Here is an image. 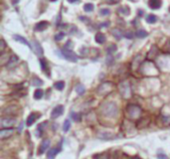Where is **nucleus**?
<instances>
[{"label": "nucleus", "mask_w": 170, "mask_h": 159, "mask_svg": "<svg viewBox=\"0 0 170 159\" xmlns=\"http://www.w3.org/2000/svg\"><path fill=\"white\" fill-rule=\"evenodd\" d=\"M13 131H14L13 128H2L0 130V138L2 140L7 139L8 137H10L13 134Z\"/></svg>", "instance_id": "nucleus-9"}, {"label": "nucleus", "mask_w": 170, "mask_h": 159, "mask_svg": "<svg viewBox=\"0 0 170 159\" xmlns=\"http://www.w3.org/2000/svg\"><path fill=\"white\" fill-rule=\"evenodd\" d=\"M64 37H65L64 32H59V33H57L55 35V40L56 41H61Z\"/></svg>", "instance_id": "nucleus-37"}, {"label": "nucleus", "mask_w": 170, "mask_h": 159, "mask_svg": "<svg viewBox=\"0 0 170 159\" xmlns=\"http://www.w3.org/2000/svg\"><path fill=\"white\" fill-rule=\"evenodd\" d=\"M157 158H158V159H168L167 155H165V154H158Z\"/></svg>", "instance_id": "nucleus-45"}, {"label": "nucleus", "mask_w": 170, "mask_h": 159, "mask_svg": "<svg viewBox=\"0 0 170 159\" xmlns=\"http://www.w3.org/2000/svg\"><path fill=\"white\" fill-rule=\"evenodd\" d=\"M70 127H71V122H70V120H69V119L65 120L64 124H63V130L67 132L69 129H70Z\"/></svg>", "instance_id": "nucleus-34"}, {"label": "nucleus", "mask_w": 170, "mask_h": 159, "mask_svg": "<svg viewBox=\"0 0 170 159\" xmlns=\"http://www.w3.org/2000/svg\"><path fill=\"white\" fill-rule=\"evenodd\" d=\"M129 1H131V2H134V1H137V0H129Z\"/></svg>", "instance_id": "nucleus-48"}, {"label": "nucleus", "mask_w": 170, "mask_h": 159, "mask_svg": "<svg viewBox=\"0 0 170 159\" xmlns=\"http://www.w3.org/2000/svg\"><path fill=\"white\" fill-rule=\"evenodd\" d=\"M60 151V148H57V147H53V148H50L48 150V153H47V158L48 159H54L56 157V155L59 153Z\"/></svg>", "instance_id": "nucleus-17"}, {"label": "nucleus", "mask_w": 170, "mask_h": 159, "mask_svg": "<svg viewBox=\"0 0 170 159\" xmlns=\"http://www.w3.org/2000/svg\"><path fill=\"white\" fill-rule=\"evenodd\" d=\"M54 86H55V88H57V90H62L65 88V82L63 80H59V82H56L54 84Z\"/></svg>", "instance_id": "nucleus-30"}, {"label": "nucleus", "mask_w": 170, "mask_h": 159, "mask_svg": "<svg viewBox=\"0 0 170 159\" xmlns=\"http://www.w3.org/2000/svg\"><path fill=\"white\" fill-rule=\"evenodd\" d=\"M118 12L120 14H124V15H127V14L130 13V10H129L128 6H124V7H121L120 9L118 10Z\"/></svg>", "instance_id": "nucleus-33"}, {"label": "nucleus", "mask_w": 170, "mask_h": 159, "mask_svg": "<svg viewBox=\"0 0 170 159\" xmlns=\"http://www.w3.org/2000/svg\"><path fill=\"white\" fill-rule=\"evenodd\" d=\"M38 116H39V115H37V114L34 113V112H33V113L30 114V115L28 116V118H27V121H26L27 125H28V126H31L32 124H33L34 122L36 121V119H37Z\"/></svg>", "instance_id": "nucleus-22"}, {"label": "nucleus", "mask_w": 170, "mask_h": 159, "mask_svg": "<svg viewBox=\"0 0 170 159\" xmlns=\"http://www.w3.org/2000/svg\"><path fill=\"white\" fill-rule=\"evenodd\" d=\"M13 39L15 40V41L20 42V43L24 44V45H26V46H28V47L31 48V45L29 44V42H28L24 37H22V36H20V35H14L13 36Z\"/></svg>", "instance_id": "nucleus-20"}, {"label": "nucleus", "mask_w": 170, "mask_h": 159, "mask_svg": "<svg viewBox=\"0 0 170 159\" xmlns=\"http://www.w3.org/2000/svg\"><path fill=\"white\" fill-rule=\"evenodd\" d=\"M112 86H113L112 82H103V84L98 88L97 92H98V94H100V96H108V94H110V92H112Z\"/></svg>", "instance_id": "nucleus-4"}, {"label": "nucleus", "mask_w": 170, "mask_h": 159, "mask_svg": "<svg viewBox=\"0 0 170 159\" xmlns=\"http://www.w3.org/2000/svg\"><path fill=\"white\" fill-rule=\"evenodd\" d=\"M94 8H95V6H94V4H92V3H87L84 5V10L86 12H92L93 10H94Z\"/></svg>", "instance_id": "nucleus-32"}, {"label": "nucleus", "mask_w": 170, "mask_h": 159, "mask_svg": "<svg viewBox=\"0 0 170 159\" xmlns=\"http://www.w3.org/2000/svg\"><path fill=\"white\" fill-rule=\"evenodd\" d=\"M16 123H17V119L15 117H11V116L2 117L0 120V125L2 128H12Z\"/></svg>", "instance_id": "nucleus-6"}, {"label": "nucleus", "mask_w": 170, "mask_h": 159, "mask_svg": "<svg viewBox=\"0 0 170 159\" xmlns=\"http://www.w3.org/2000/svg\"><path fill=\"white\" fill-rule=\"evenodd\" d=\"M112 35L116 40H121L123 36H124V34H123L122 31H121L120 29H118V28H113V29H112Z\"/></svg>", "instance_id": "nucleus-13"}, {"label": "nucleus", "mask_w": 170, "mask_h": 159, "mask_svg": "<svg viewBox=\"0 0 170 159\" xmlns=\"http://www.w3.org/2000/svg\"><path fill=\"white\" fill-rule=\"evenodd\" d=\"M39 62H40V66L42 68V71L45 72L46 75H48L50 77V71H49V67H48V63L44 59H40Z\"/></svg>", "instance_id": "nucleus-19"}, {"label": "nucleus", "mask_w": 170, "mask_h": 159, "mask_svg": "<svg viewBox=\"0 0 170 159\" xmlns=\"http://www.w3.org/2000/svg\"><path fill=\"white\" fill-rule=\"evenodd\" d=\"M157 21V17L154 14H149L148 16H146V22L149 24H153Z\"/></svg>", "instance_id": "nucleus-29"}, {"label": "nucleus", "mask_w": 170, "mask_h": 159, "mask_svg": "<svg viewBox=\"0 0 170 159\" xmlns=\"http://www.w3.org/2000/svg\"><path fill=\"white\" fill-rule=\"evenodd\" d=\"M157 52H158V49L156 48V46H152V48H151L150 51H149L148 55H147V59L153 60L157 56Z\"/></svg>", "instance_id": "nucleus-21"}, {"label": "nucleus", "mask_w": 170, "mask_h": 159, "mask_svg": "<svg viewBox=\"0 0 170 159\" xmlns=\"http://www.w3.org/2000/svg\"><path fill=\"white\" fill-rule=\"evenodd\" d=\"M110 13V9H106V8H102V9L100 10V14L102 16H108Z\"/></svg>", "instance_id": "nucleus-38"}, {"label": "nucleus", "mask_w": 170, "mask_h": 159, "mask_svg": "<svg viewBox=\"0 0 170 159\" xmlns=\"http://www.w3.org/2000/svg\"><path fill=\"white\" fill-rule=\"evenodd\" d=\"M101 111L103 115L106 117H115L118 112V108H117V104L113 102H105L101 106Z\"/></svg>", "instance_id": "nucleus-1"}, {"label": "nucleus", "mask_w": 170, "mask_h": 159, "mask_svg": "<svg viewBox=\"0 0 170 159\" xmlns=\"http://www.w3.org/2000/svg\"><path fill=\"white\" fill-rule=\"evenodd\" d=\"M44 84V82L41 79H39L38 77H33L31 79V84L34 86H40Z\"/></svg>", "instance_id": "nucleus-23"}, {"label": "nucleus", "mask_w": 170, "mask_h": 159, "mask_svg": "<svg viewBox=\"0 0 170 159\" xmlns=\"http://www.w3.org/2000/svg\"><path fill=\"white\" fill-rule=\"evenodd\" d=\"M95 40H96V42L98 44H104L105 42H106V35H105V34L99 32V33H97L96 36H95Z\"/></svg>", "instance_id": "nucleus-18"}, {"label": "nucleus", "mask_w": 170, "mask_h": 159, "mask_svg": "<svg viewBox=\"0 0 170 159\" xmlns=\"http://www.w3.org/2000/svg\"><path fill=\"white\" fill-rule=\"evenodd\" d=\"M134 36H135V34H133L132 32H130V31L126 32V33L124 34V37L127 38V39H132V38L134 37Z\"/></svg>", "instance_id": "nucleus-41"}, {"label": "nucleus", "mask_w": 170, "mask_h": 159, "mask_svg": "<svg viewBox=\"0 0 170 159\" xmlns=\"http://www.w3.org/2000/svg\"><path fill=\"white\" fill-rule=\"evenodd\" d=\"M125 113H126L127 117L131 120L140 119L141 114H142V110H141L140 106H136V104H130L125 108Z\"/></svg>", "instance_id": "nucleus-2"}, {"label": "nucleus", "mask_w": 170, "mask_h": 159, "mask_svg": "<svg viewBox=\"0 0 170 159\" xmlns=\"http://www.w3.org/2000/svg\"><path fill=\"white\" fill-rule=\"evenodd\" d=\"M164 50H165V52H166V53L170 54V40H168V41H167V43L165 44Z\"/></svg>", "instance_id": "nucleus-42"}, {"label": "nucleus", "mask_w": 170, "mask_h": 159, "mask_svg": "<svg viewBox=\"0 0 170 159\" xmlns=\"http://www.w3.org/2000/svg\"><path fill=\"white\" fill-rule=\"evenodd\" d=\"M50 143H51V140H50L49 138L43 139V141H42L41 145H40V147H39V150H38L39 155L40 154H43L46 150H48V148H49V146H50Z\"/></svg>", "instance_id": "nucleus-10"}, {"label": "nucleus", "mask_w": 170, "mask_h": 159, "mask_svg": "<svg viewBox=\"0 0 170 159\" xmlns=\"http://www.w3.org/2000/svg\"><path fill=\"white\" fill-rule=\"evenodd\" d=\"M161 119L163 123H170V115H162Z\"/></svg>", "instance_id": "nucleus-39"}, {"label": "nucleus", "mask_w": 170, "mask_h": 159, "mask_svg": "<svg viewBox=\"0 0 170 159\" xmlns=\"http://www.w3.org/2000/svg\"><path fill=\"white\" fill-rule=\"evenodd\" d=\"M70 116L73 120H75V121H81V120H82V115H81L80 113H77V112H75V111H71Z\"/></svg>", "instance_id": "nucleus-27"}, {"label": "nucleus", "mask_w": 170, "mask_h": 159, "mask_svg": "<svg viewBox=\"0 0 170 159\" xmlns=\"http://www.w3.org/2000/svg\"><path fill=\"white\" fill-rule=\"evenodd\" d=\"M44 96V90L41 88H37V90L34 92V98L35 100H41Z\"/></svg>", "instance_id": "nucleus-26"}, {"label": "nucleus", "mask_w": 170, "mask_h": 159, "mask_svg": "<svg viewBox=\"0 0 170 159\" xmlns=\"http://www.w3.org/2000/svg\"><path fill=\"white\" fill-rule=\"evenodd\" d=\"M51 1H53V2H55V1H57V0H51Z\"/></svg>", "instance_id": "nucleus-50"}, {"label": "nucleus", "mask_w": 170, "mask_h": 159, "mask_svg": "<svg viewBox=\"0 0 170 159\" xmlns=\"http://www.w3.org/2000/svg\"><path fill=\"white\" fill-rule=\"evenodd\" d=\"M94 159H108V154L106 153H102V154H96L94 156Z\"/></svg>", "instance_id": "nucleus-36"}, {"label": "nucleus", "mask_w": 170, "mask_h": 159, "mask_svg": "<svg viewBox=\"0 0 170 159\" xmlns=\"http://www.w3.org/2000/svg\"><path fill=\"white\" fill-rule=\"evenodd\" d=\"M31 49L33 50V52L36 54L37 56H43L44 52H43V48L41 47V45H40L39 43H38V41H36V40H33V41L31 42Z\"/></svg>", "instance_id": "nucleus-7"}, {"label": "nucleus", "mask_w": 170, "mask_h": 159, "mask_svg": "<svg viewBox=\"0 0 170 159\" xmlns=\"http://www.w3.org/2000/svg\"><path fill=\"white\" fill-rule=\"evenodd\" d=\"M116 45H114V44H112V45H110L108 47V49H106V52H108V55H112V54L114 53L115 51H116Z\"/></svg>", "instance_id": "nucleus-31"}, {"label": "nucleus", "mask_w": 170, "mask_h": 159, "mask_svg": "<svg viewBox=\"0 0 170 159\" xmlns=\"http://www.w3.org/2000/svg\"><path fill=\"white\" fill-rule=\"evenodd\" d=\"M69 2H70V3H76V2H78L79 0H68Z\"/></svg>", "instance_id": "nucleus-47"}, {"label": "nucleus", "mask_w": 170, "mask_h": 159, "mask_svg": "<svg viewBox=\"0 0 170 159\" xmlns=\"http://www.w3.org/2000/svg\"><path fill=\"white\" fill-rule=\"evenodd\" d=\"M48 123H49V122H48V121H44V122H42V123L40 124L39 126H38L37 131H41V135H42V134H43V130H44V128H45L46 126L48 125Z\"/></svg>", "instance_id": "nucleus-35"}, {"label": "nucleus", "mask_w": 170, "mask_h": 159, "mask_svg": "<svg viewBox=\"0 0 170 159\" xmlns=\"http://www.w3.org/2000/svg\"><path fill=\"white\" fill-rule=\"evenodd\" d=\"M110 26V22H105V23H102L100 25V27L101 28H103V27H108Z\"/></svg>", "instance_id": "nucleus-46"}, {"label": "nucleus", "mask_w": 170, "mask_h": 159, "mask_svg": "<svg viewBox=\"0 0 170 159\" xmlns=\"http://www.w3.org/2000/svg\"><path fill=\"white\" fill-rule=\"evenodd\" d=\"M48 27H49V22H48V21H41V22H39V23L36 24L34 29H35V31L41 32V31L46 30Z\"/></svg>", "instance_id": "nucleus-12"}, {"label": "nucleus", "mask_w": 170, "mask_h": 159, "mask_svg": "<svg viewBox=\"0 0 170 159\" xmlns=\"http://www.w3.org/2000/svg\"><path fill=\"white\" fill-rule=\"evenodd\" d=\"M169 11H170V8H169Z\"/></svg>", "instance_id": "nucleus-51"}, {"label": "nucleus", "mask_w": 170, "mask_h": 159, "mask_svg": "<svg viewBox=\"0 0 170 159\" xmlns=\"http://www.w3.org/2000/svg\"><path fill=\"white\" fill-rule=\"evenodd\" d=\"M106 3L108 4H110V5H113V4H116V3H118L120 0H106Z\"/></svg>", "instance_id": "nucleus-44"}, {"label": "nucleus", "mask_w": 170, "mask_h": 159, "mask_svg": "<svg viewBox=\"0 0 170 159\" xmlns=\"http://www.w3.org/2000/svg\"><path fill=\"white\" fill-rule=\"evenodd\" d=\"M63 112H64V106L59 104V106H57L56 108H53V110H52V112H51V117L52 118L59 117V116L62 115Z\"/></svg>", "instance_id": "nucleus-8"}, {"label": "nucleus", "mask_w": 170, "mask_h": 159, "mask_svg": "<svg viewBox=\"0 0 170 159\" xmlns=\"http://www.w3.org/2000/svg\"><path fill=\"white\" fill-rule=\"evenodd\" d=\"M5 47H6L5 41H4L3 39H1V40H0V52H1V53H3V52H4Z\"/></svg>", "instance_id": "nucleus-40"}, {"label": "nucleus", "mask_w": 170, "mask_h": 159, "mask_svg": "<svg viewBox=\"0 0 170 159\" xmlns=\"http://www.w3.org/2000/svg\"><path fill=\"white\" fill-rule=\"evenodd\" d=\"M112 63H113L112 56V55H108V58H106V64H108V65H110V64H112Z\"/></svg>", "instance_id": "nucleus-43"}, {"label": "nucleus", "mask_w": 170, "mask_h": 159, "mask_svg": "<svg viewBox=\"0 0 170 159\" xmlns=\"http://www.w3.org/2000/svg\"><path fill=\"white\" fill-rule=\"evenodd\" d=\"M75 90H76V92L79 96H83L85 94V92H86V88H85V86L82 84H78L76 86V88H75Z\"/></svg>", "instance_id": "nucleus-24"}, {"label": "nucleus", "mask_w": 170, "mask_h": 159, "mask_svg": "<svg viewBox=\"0 0 170 159\" xmlns=\"http://www.w3.org/2000/svg\"><path fill=\"white\" fill-rule=\"evenodd\" d=\"M132 159H139L138 157H134V158H132Z\"/></svg>", "instance_id": "nucleus-49"}, {"label": "nucleus", "mask_w": 170, "mask_h": 159, "mask_svg": "<svg viewBox=\"0 0 170 159\" xmlns=\"http://www.w3.org/2000/svg\"><path fill=\"white\" fill-rule=\"evenodd\" d=\"M16 111V106H7V108H5L3 110V114L7 113L8 115H11V114H13L14 112Z\"/></svg>", "instance_id": "nucleus-25"}, {"label": "nucleus", "mask_w": 170, "mask_h": 159, "mask_svg": "<svg viewBox=\"0 0 170 159\" xmlns=\"http://www.w3.org/2000/svg\"><path fill=\"white\" fill-rule=\"evenodd\" d=\"M149 118H146V117H141L140 119H138V121L136 122V126L138 128H144L146 127L147 125H148L149 123Z\"/></svg>", "instance_id": "nucleus-14"}, {"label": "nucleus", "mask_w": 170, "mask_h": 159, "mask_svg": "<svg viewBox=\"0 0 170 159\" xmlns=\"http://www.w3.org/2000/svg\"><path fill=\"white\" fill-rule=\"evenodd\" d=\"M98 137L101 138V139H103V140H113V139L116 138V135H113V134L104 132V133H99Z\"/></svg>", "instance_id": "nucleus-16"}, {"label": "nucleus", "mask_w": 170, "mask_h": 159, "mask_svg": "<svg viewBox=\"0 0 170 159\" xmlns=\"http://www.w3.org/2000/svg\"><path fill=\"white\" fill-rule=\"evenodd\" d=\"M61 53H62L63 57H64L66 60H68V61L74 62V63H76V62L78 61V56L76 55V53H74L72 50L68 49V48L64 47L62 50H61Z\"/></svg>", "instance_id": "nucleus-5"}, {"label": "nucleus", "mask_w": 170, "mask_h": 159, "mask_svg": "<svg viewBox=\"0 0 170 159\" xmlns=\"http://www.w3.org/2000/svg\"><path fill=\"white\" fill-rule=\"evenodd\" d=\"M118 90L123 98H129L131 96V88L128 80H122L119 82Z\"/></svg>", "instance_id": "nucleus-3"}, {"label": "nucleus", "mask_w": 170, "mask_h": 159, "mask_svg": "<svg viewBox=\"0 0 170 159\" xmlns=\"http://www.w3.org/2000/svg\"><path fill=\"white\" fill-rule=\"evenodd\" d=\"M148 5L151 9H158L161 7L162 5V1L161 0H149L148 1Z\"/></svg>", "instance_id": "nucleus-15"}, {"label": "nucleus", "mask_w": 170, "mask_h": 159, "mask_svg": "<svg viewBox=\"0 0 170 159\" xmlns=\"http://www.w3.org/2000/svg\"><path fill=\"white\" fill-rule=\"evenodd\" d=\"M147 36H148V33L146 31H144V30H138V31L135 32V37L140 38V39L147 37Z\"/></svg>", "instance_id": "nucleus-28"}, {"label": "nucleus", "mask_w": 170, "mask_h": 159, "mask_svg": "<svg viewBox=\"0 0 170 159\" xmlns=\"http://www.w3.org/2000/svg\"><path fill=\"white\" fill-rule=\"evenodd\" d=\"M18 62H19V58L16 55H12L11 57H10V59L8 60L7 64H6V67H7L8 69H12V68H14L17 65Z\"/></svg>", "instance_id": "nucleus-11"}]
</instances>
